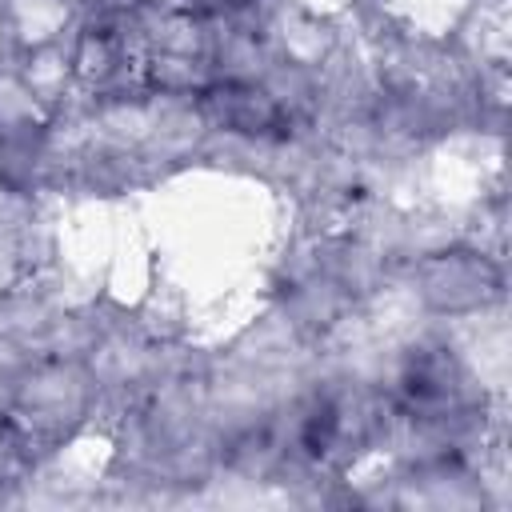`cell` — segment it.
Returning a JSON list of instances; mask_svg holds the SVG:
<instances>
[{"instance_id":"cell-1","label":"cell","mask_w":512,"mask_h":512,"mask_svg":"<svg viewBox=\"0 0 512 512\" xmlns=\"http://www.w3.org/2000/svg\"><path fill=\"white\" fill-rule=\"evenodd\" d=\"M424 292L440 312H464V308H484L488 296H496L500 276L484 260V252H440L436 260L424 264Z\"/></svg>"}]
</instances>
